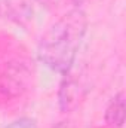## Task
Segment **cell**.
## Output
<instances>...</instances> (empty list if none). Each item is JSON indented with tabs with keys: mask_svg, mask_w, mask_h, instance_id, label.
Segmentation results:
<instances>
[{
	"mask_svg": "<svg viewBox=\"0 0 126 128\" xmlns=\"http://www.w3.org/2000/svg\"><path fill=\"white\" fill-rule=\"evenodd\" d=\"M34 2L43 8H52V6H57L60 3V0H34Z\"/></svg>",
	"mask_w": 126,
	"mask_h": 128,
	"instance_id": "cell-5",
	"label": "cell"
},
{
	"mask_svg": "<svg viewBox=\"0 0 126 128\" xmlns=\"http://www.w3.org/2000/svg\"><path fill=\"white\" fill-rule=\"evenodd\" d=\"M68 73L64 74L65 79L63 80L60 91H58V104L64 113H68L73 109H76L82 98V86H80L79 80L71 78V74H68Z\"/></svg>",
	"mask_w": 126,
	"mask_h": 128,
	"instance_id": "cell-2",
	"label": "cell"
},
{
	"mask_svg": "<svg viewBox=\"0 0 126 128\" xmlns=\"http://www.w3.org/2000/svg\"><path fill=\"white\" fill-rule=\"evenodd\" d=\"M83 2H85V0H74V3H76V4H77V6H79V4H82V3H83Z\"/></svg>",
	"mask_w": 126,
	"mask_h": 128,
	"instance_id": "cell-7",
	"label": "cell"
},
{
	"mask_svg": "<svg viewBox=\"0 0 126 128\" xmlns=\"http://www.w3.org/2000/svg\"><path fill=\"white\" fill-rule=\"evenodd\" d=\"M105 122L113 128H122L125 124V94L119 92L114 97L107 110H105Z\"/></svg>",
	"mask_w": 126,
	"mask_h": 128,
	"instance_id": "cell-3",
	"label": "cell"
},
{
	"mask_svg": "<svg viewBox=\"0 0 126 128\" xmlns=\"http://www.w3.org/2000/svg\"><path fill=\"white\" fill-rule=\"evenodd\" d=\"M4 128H39L36 121L34 119H30V118H21V119H16L13 121L12 124L6 125Z\"/></svg>",
	"mask_w": 126,
	"mask_h": 128,
	"instance_id": "cell-4",
	"label": "cell"
},
{
	"mask_svg": "<svg viewBox=\"0 0 126 128\" xmlns=\"http://www.w3.org/2000/svg\"><path fill=\"white\" fill-rule=\"evenodd\" d=\"M86 28L88 18L80 8L64 14L42 36L39 42V58L57 73H68L76 61Z\"/></svg>",
	"mask_w": 126,
	"mask_h": 128,
	"instance_id": "cell-1",
	"label": "cell"
},
{
	"mask_svg": "<svg viewBox=\"0 0 126 128\" xmlns=\"http://www.w3.org/2000/svg\"><path fill=\"white\" fill-rule=\"evenodd\" d=\"M57 128H71V127H70L68 122H61L60 125H57Z\"/></svg>",
	"mask_w": 126,
	"mask_h": 128,
	"instance_id": "cell-6",
	"label": "cell"
}]
</instances>
